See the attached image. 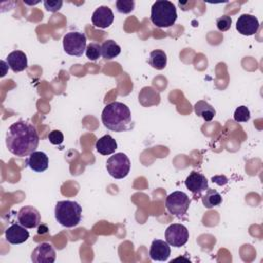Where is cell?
I'll return each instance as SVG.
<instances>
[{"label": "cell", "instance_id": "6da1fadb", "mask_svg": "<svg viewBox=\"0 0 263 263\" xmlns=\"http://www.w3.org/2000/svg\"><path fill=\"white\" fill-rule=\"evenodd\" d=\"M5 140L8 151L18 157L29 156L36 151L39 144L36 127L23 120L16 121L8 127Z\"/></svg>", "mask_w": 263, "mask_h": 263}, {"label": "cell", "instance_id": "7a4b0ae2", "mask_svg": "<svg viewBox=\"0 0 263 263\" xmlns=\"http://www.w3.org/2000/svg\"><path fill=\"white\" fill-rule=\"evenodd\" d=\"M102 122L105 127L116 133L128 130L132 128L130 110L123 103L112 102L103 109Z\"/></svg>", "mask_w": 263, "mask_h": 263}, {"label": "cell", "instance_id": "3957f363", "mask_svg": "<svg viewBox=\"0 0 263 263\" xmlns=\"http://www.w3.org/2000/svg\"><path fill=\"white\" fill-rule=\"evenodd\" d=\"M81 205L73 200L58 201L54 208L55 220L64 227L72 228L77 226L81 221Z\"/></svg>", "mask_w": 263, "mask_h": 263}, {"label": "cell", "instance_id": "277c9868", "mask_svg": "<svg viewBox=\"0 0 263 263\" xmlns=\"http://www.w3.org/2000/svg\"><path fill=\"white\" fill-rule=\"evenodd\" d=\"M177 9L173 2L167 0L155 1L151 7L150 20L158 28H168L177 20Z\"/></svg>", "mask_w": 263, "mask_h": 263}, {"label": "cell", "instance_id": "5b68a950", "mask_svg": "<svg viewBox=\"0 0 263 263\" xmlns=\"http://www.w3.org/2000/svg\"><path fill=\"white\" fill-rule=\"evenodd\" d=\"M106 168L114 179H123L130 171V160L122 152L115 153L107 159Z\"/></svg>", "mask_w": 263, "mask_h": 263}, {"label": "cell", "instance_id": "8992f818", "mask_svg": "<svg viewBox=\"0 0 263 263\" xmlns=\"http://www.w3.org/2000/svg\"><path fill=\"white\" fill-rule=\"evenodd\" d=\"M190 205L189 196L183 191H174L168 194L165 199V208L167 212L178 218L186 216Z\"/></svg>", "mask_w": 263, "mask_h": 263}, {"label": "cell", "instance_id": "52a82bcc", "mask_svg": "<svg viewBox=\"0 0 263 263\" xmlns=\"http://www.w3.org/2000/svg\"><path fill=\"white\" fill-rule=\"evenodd\" d=\"M86 36L80 32H69L63 38V47L67 54L81 57L86 49Z\"/></svg>", "mask_w": 263, "mask_h": 263}, {"label": "cell", "instance_id": "ba28073f", "mask_svg": "<svg viewBox=\"0 0 263 263\" xmlns=\"http://www.w3.org/2000/svg\"><path fill=\"white\" fill-rule=\"evenodd\" d=\"M165 241L173 247H183L189 238V231L183 224H172L165 230Z\"/></svg>", "mask_w": 263, "mask_h": 263}, {"label": "cell", "instance_id": "9c48e42d", "mask_svg": "<svg viewBox=\"0 0 263 263\" xmlns=\"http://www.w3.org/2000/svg\"><path fill=\"white\" fill-rule=\"evenodd\" d=\"M40 213L34 206L26 205L17 212V222L26 228H35L40 224Z\"/></svg>", "mask_w": 263, "mask_h": 263}, {"label": "cell", "instance_id": "30bf717a", "mask_svg": "<svg viewBox=\"0 0 263 263\" xmlns=\"http://www.w3.org/2000/svg\"><path fill=\"white\" fill-rule=\"evenodd\" d=\"M31 260L34 263H53L55 261V250L50 243L41 242L32 252Z\"/></svg>", "mask_w": 263, "mask_h": 263}, {"label": "cell", "instance_id": "8fae6325", "mask_svg": "<svg viewBox=\"0 0 263 263\" xmlns=\"http://www.w3.org/2000/svg\"><path fill=\"white\" fill-rule=\"evenodd\" d=\"M260 24L256 16L252 14H241L236 21V30L239 34L245 36H251L257 33L259 30Z\"/></svg>", "mask_w": 263, "mask_h": 263}, {"label": "cell", "instance_id": "7c38bea8", "mask_svg": "<svg viewBox=\"0 0 263 263\" xmlns=\"http://www.w3.org/2000/svg\"><path fill=\"white\" fill-rule=\"evenodd\" d=\"M185 186L195 195H200L203 191H205L209 188L205 176L195 171H192L186 178Z\"/></svg>", "mask_w": 263, "mask_h": 263}, {"label": "cell", "instance_id": "4fadbf2b", "mask_svg": "<svg viewBox=\"0 0 263 263\" xmlns=\"http://www.w3.org/2000/svg\"><path fill=\"white\" fill-rule=\"evenodd\" d=\"M114 21V14L111 8L108 6L102 5L99 6L92 13L91 16V22L92 25L96 28H101V29H106L112 25Z\"/></svg>", "mask_w": 263, "mask_h": 263}, {"label": "cell", "instance_id": "5bb4252c", "mask_svg": "<svg viewBox=\"0 0 263 263\" xmlns=\"http://www.w3.org/2000/svg\"><path fill=\"white\" fill-rule=\"evenodd\" d=\"M29 231L23 225L12 224L5 230V238L9 243L18 245L25 242L29 238Z\"/></svg>", "mask_w": 263, "mask_h": 263}, {"label": "cell", "instance_id": "9a60e30c", "mask_svg": "<svg viewBox=\"0 0 263 263\" xmlns=\"http://www.w3.org/2000/svg\"><path fill=\"white\" fill-rule=\"evenodd\" d=\"M150 258L154 261H166L171 255L170 245L161 239H154L149 251Z\"/></svg>", "mask_w": 263, "mask_h": 263}, {"label": "cell", "instance_id": "2e32d148", "mask_svg": "<svg viewBox=\"0 0 263 263\" xmlns=\"http://www.w3.org/2000/svg\"><path fill=\"white\" fill-rule=\"evenodd\" d=\"M26 164L34 172H44L48 167V156L41 151H34L29 155Z\"/></svg>", "mask_w": 263, "mask_h": 263}, {"label": "cell", "instance_id": "e0dca14e", "mask_svg": "<svg viewBox=\"0 0 263 263\" xmlns=\"http://www.w3.org/2000/svg\"><path fill=\"white\" fill-rule=\"evenodd\" d=\"M6 63L14 73L22 72L28 67L27 55L21 50L11 51L6 58Z\"/></svg>", "mask_w": 263, "mask_h": 263}, {"label": "cell", "instance_id": "ac0fdd59", "mask_svg": "<svg viewBox=\"0 0 263 263\" xmlns=\"http://www.w3.org/2000/svg\"><path fill=\"white\" fill-rule=\"evenodd\" d=\"M96 149L102 155H110L117 149V143L110 135H105L97 140Z\"/></svg>", "mask_w": 263, "mask_h": 263}, {"label": "cell", "instance_id": "d6986e66", "mask_svg": "<svg viewBox=\"0 0 263 263\" xmlns=\"http://www.w3.org/2000/svg\"><path fill=\"white\" fill-rule=\"evenodd\" d=\"M194 112L197 116L202 117L205 121H211L216 115V110L208 102L200 100L194 105Z\"/></svg>", "mask_w": 263, "mask_h": 263}, {"label": "cell", "instance_id": "ffe728a7", "mask_svg": "<svg viewBox=\"0 0 263 263\" xmlns=\"http://www.w3.org/2000/svg\"><path fill=\"white\" fill-rule=\"evenodd\" d=\"M101 51H102V57L105 60L109 61V60H112V59L116 58L117 55H119L121 48L114 40L108 39L102 43Z\"/></svg>", "mask_w": 263, "mask_h": 263}, {"label": "cell", "instance_id": "44dd1931", "mask_svg": "<svg viewBox=\"0 0 263 263\" xmlns=\"http://www.w3.org/2000/svg\"><path fill=\"white\" fill-rule=\"evenodd\" d=\"M149 65L156 69V70H162L165 68L166 63H167V58L166 53L163 50L160 49H155L150 52L149 60H148Z\"/></svg>", "mask_w": 263, "mask_h": 263}, {"label": "cell", "instance_id": "7402d4cb", "mask_svg": "<svg viewBox=\"0 0 263 263\" xmlns=\"http://www.w3.org/2000/svg\"><path fill=\"white\" fill-rule=\"evenodd\" d=\"M202 203L205 208L212 209L214 206H218L222 203V196L221 194L215 189H206V192L201 197Z\"/></svg>", "mask_w": 263, "mask_h": 263}, {"label": "cell", "instance_id": "603a6c76", "mask_svg": "<svg viewBox=\"0 0 263 263\" xmlns=\"http://www.w3.org/2000/svg\"><path fill=\"white\" fill-rule=\"evenodd\" d=\"M85 54L86 58L90 61H97L101 55H102V51H101V45L99 43L96 42H91L86 46L85 49Z\"/></svg>", "mask_w": 263, "mask_h": 263}, {"label": "cell", "instance_id": "cb8c5ba5", "mask_svg": "<svg viewBox=\"0 0 263 263\" xmlns=\"http://www.w3.org/2000/svg\"><path fill=\"white\" fill-rule=\"evenodd\" d=\"M117 11L123 14L130 13L135 8V1L134 0H117L116 3Z\"/></svg>", "mask_w": 263, "mask_h": 263}, {"label": "cell", "instance_id": "d4e9b609", "mask_svg": "<svg viewBox=\"0 0 263 263\" xmlns=\"http://www.w3.org/2000/svg\"><path fill=\"white\" fill-rule=\"evenodd\" d=\"M233 117L236 122H247L251 117V113L248 107L239 106L238 108H236Z\"/></svg>", "mask_w": 263, "mask_h": 263}, {"label": "cell", "instance_id": "484cf974", "mask_svg": "<svg viewBox=\"0 0 263 263\" xmlns=\"http://www.w3.org/2000/svg\"><path fill=\"white\" fill-rule=\"evenodd\" d=\"M231 24H232V20L228 15H222V16L218 17L217 21H216V25H217L218 30L222 31V32H225V31L229 30L230 27H231Z\"/></svg>", "mask_w": 263, "mask_h": 263}, {"label": "cell", "instance_id": "4316f807", "mask_svg": "<svg viewBox=\"0 0 263 263\" xmlns=\"http://www.w3.org/2000/svg\"><path fill=\"white\" fill-rule=\"evenodd\" d=\"M43 5L45 9L49 12H55L59 11L62 8L63 1L61 0H49V1H44Z\"/></svg>", "mask_w": 263, "mask_h": 263}, {"label": "cell", "instance_id": "83f0119b", "mask_svg": "<svg viewBox=\"0 0 263 263\" xmlns=\"http://www.w3.org/2000/svg\"><path fill=\"white\" fill-rule=\"evenodd\" d=\"M48 140L52 145H60L64 141V135L61 130H51L48 134Z\"/></svg>", "mask_w": 263, "mask_h": 263}, {"label": "cell", "instance_id": "f1b7e54d", "mask_svg": "<svg viewBox=\"0 0 263 263\" xmlns=\"http://www.w3.org/2000/svg\"><path fill=\"white\" fill-rule=\"evenodd\" d=\"M1 65H2V67H3V72H2V74H1V77H3L4 75H5V73H6V71H5V66H6V63L4 62V61H1Z\"/></svg>", "mask_w": 263, "mask_h": 263}]
</instances>
